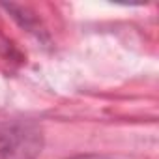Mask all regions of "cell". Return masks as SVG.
I'll return each mask as SVG.
<instances>
[{"label": "cell", "mask_w": 159, "mask_h": 159, "mask_svg": "<svg viewBox=\"0 0 159 159\" xmlns=\"http://www.w3.org/2000/svg\"><path fill=\"white\" fill-rule=\"evenodd\" d=\"M43 144V129L32 120L0 124V159H38Z\"/></svg>", "instance_id": "1"}, {"label": "cell", "mask_w": 159, "mask_h": 159, "mask_svg": "<svg viewBox=\"0 0 159 159\" xmlns=\"http://www.w3.org/2000/svg\"><path fill=\"white\" fill-rule=\"evenodd\" d=\"M10 15L13 21H17L19 26H23L26 32H30L32 36H36L39 41H49V34L45 30V26L41 25L39 17L28 10L26 6H19V4H0Z\"/></svg>", "instance_id": "2"}, {"label": "cell", "mask_w": 159, "mask_h": 159, "mask_svg": "<svg viewBox=\"0 0 159 159\" xmlns=\"http://www.w3.org/2000/svg\"><path fill=\"white\" fill-rule=\"evenodd\" d=\"M77 159H103V157H98V155H86V157H77Z\"/></svg>", "instance_id": "3"}]
</instances>
